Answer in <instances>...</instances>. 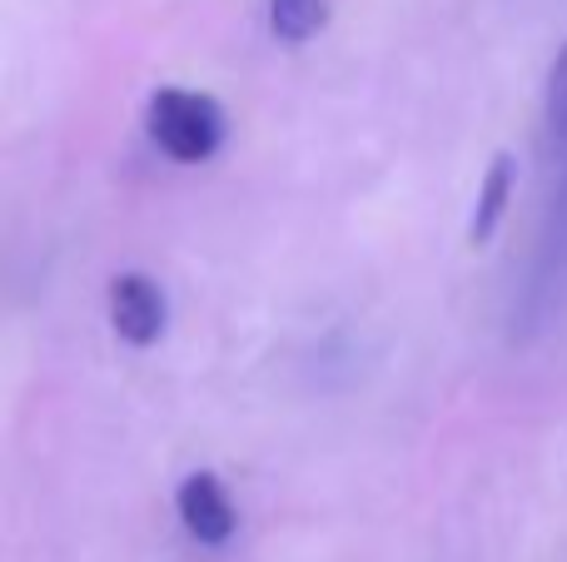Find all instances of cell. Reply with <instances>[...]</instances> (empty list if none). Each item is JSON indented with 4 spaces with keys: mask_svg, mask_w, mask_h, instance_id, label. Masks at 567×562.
<instances>
[{
    "mask_svg": "<svg viewBox=\"0 0 567 562\" xmlns=\"http://www.w3.org/2000/svg\"><path fill=\"white\" fill-rule=\"evenodd\" d=\"M145 129L155 149L175 165H205L229 135V115L215 95L185 85H159L145 105Z\"/></svg>",
    "mask_w": 567,
    "mask_h": 562,
    "instance_id": "1",
    "label": "cell"
},
{
    "mask_svg": "<svg viewBox=\"0 0 567 562\" xmlns=\"http://www.w3.org/2000/svg\"><path fill=\"white\" fill-rule=\"evenodd\" d=\"M110 324L125 339L130 348H155L169 329V304L165 289L155 284L140 269H125V274L110 279Z\"/></svg>",
    "mask_w": 567,
    "mask_h": 562,
    "instance_id": "2",
    "label": "cell"
},
{
    "mask_svg": "<svg viewBox=\"0 0 567 562\" xmlns=\"http://www.w3.org/2000/svg\"><path fill=\"white\" fill-rule=\"evenodd\" d=\"M175 508H179L185 533L205 548H225L229 538L239 533L235 498H229V488L219 483L215 473H189L185 483L175 488Z\"/></svg>",
    "mask_w": 567,
    "mask_h": 562,
    "instance_id": "3",
    "label": "cell"
},
{
    "mask_svg": "<svg viewBox=\"0 0 567 562\" xmlns=\"http://www.w3.org/2000/svg\"><path fill=\"white\" fill-rule=\"evenodd\" d=\"M513 189H518V159L508 149L493 155V165L483 169V185H478V199H473V219H468V244L483 249L493 235H498L503 215L513 205Z\"/></svg>",
    "mask_w": 567,
    "mask_h": 562,
    "instance_id": "4",
    "label": "cell"
},
{
    "mask_svg": "<svg viewBox=\"0 0 567 562\" xmlns=\"http://www.w3.org/2000/svg\"><path fill=\"white\" fill-rule=\"evenodd\" d=\"M329 25V0H269V30L284 45H303Z\"/></svg>",
    "mask_w": 567,
    "mask_h": 562,
    "instance_id": "5",
    "label": "cell"
},
{
    "mask_svg": "<svg viewBox=\"0 0 567 562\" xmlns=\"http://www.w3.org/2000/svg\"><path fill=\"white\" fill-rule=\"evenodd\" d=\"M543 105H548V129H553V139H567V40H563L558 55H553L548 95H543Z\"/></svg>",
    "mask_w": 567,
    "mask_h": 562,
    "instance_id": "6",
    "label": "cell"
},
{
    "mask_svg": "<svg viewBox=\"0 0 567 562\" xmlns=\"http://www.w3.org/2000/svg\"><path fill=\"white\" fill-rule=\"evenodd\" d=\"M563 205H567V175H563Z\"/></svg>",
    "mask_w": 567,
    "mask_h": 562,
    "instance_id": "7",
    "label": "cell"
}]
</instances>
